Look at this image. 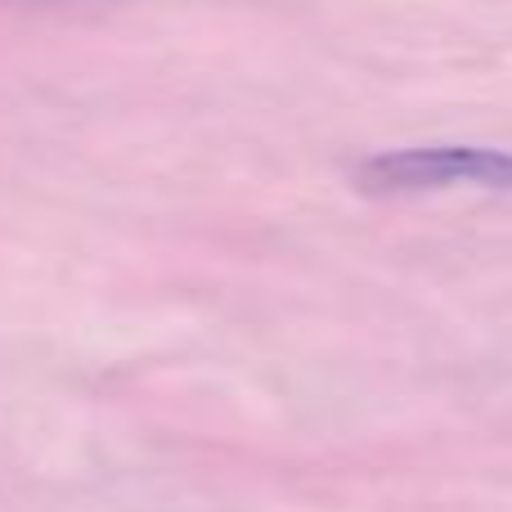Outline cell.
<instances>
[{"mask_svg":"<svg viewBox=\"0 0 512 512\" xmlns=\"http://www.w3.org/2000/svg\"><path fill=\"white\" fill-rule=\"evenodd\" d=\"M373 189H436V185H463V180H486V185H512V158L508 153H481V149H423V153H396L369 167Z\"/></svg>","mask_w":512,"mask_h":512,"instance_id":"1","label":"cell"}]
</instances>
